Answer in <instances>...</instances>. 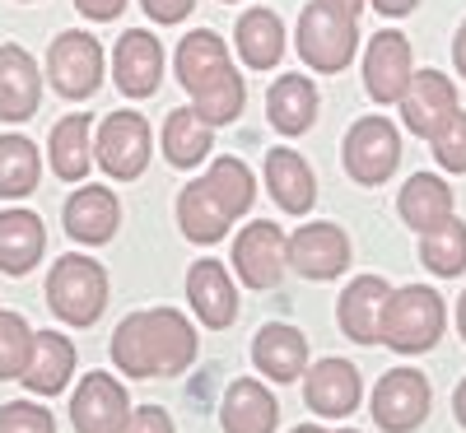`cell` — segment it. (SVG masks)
<instances>
[{
  "mask_svg": "<svg viewBox=\"0 0 466 433\" xmlns=\"http://www.w3.org/2000/svg\"><path fill=\"white\" fill-rule=\"evenodd\" d=\"M197 359V331L173 307H149L122 317L112 331V364L131 378H168L187 373Z\"/></svg>",
  "mask_w": 466,
  "mask_h": 433,
  "instance_id": "obj_1",
  "label": "cell"
},
{
  "mask_svg": "<svg viewBox=\"0 0 466 433\" xmlns=\"http://www.w3.org/2000/svg\"><path fill=\"white\" fill-rule=\"evenodd\" d=\"M177 80H182V89L191 94V103H197V112L206 116L210 126H224V122H233V116L243 112V98H248L243 75L233 70L224 37L210 33V28H197V33L182 37Z\"/></svg>",
  "mask_w": 466,
  "mask_h": 433,
  "instance_id": "obj_2",
  "label": "cell"
},
{
  "mask_svg": "<svg viewBox=\"0 0 466 433\" xmlns=\"http://www.w3.org/2000/svg\"><path fill=\"white\" fill-rule=\"evenodd\" d=\"M448 327V307L434 289L424 285H406L397 294H387V307H382V345L397 349V354H424L434 349L439 336Z\"/></svg>",
  "mask_w": 466,
  "mask_h": 433,
  "instance_id": "obj_3",
  "label": "cell"
},
{
  "mask_svg": "<svg viewBox=\"0 0 466 433\" xmlns=\"http://www.w3.org/2000/svg\"><path fill=\"white\" fill-rule=\"evenodd\" d=\"M47 307L66 327H94L107 307V270L89 257H61L47 275Z\"/></svg>",
  "mask_w": 466,
  "mask_h": 433,
  "instance_id": "obj_4",
  "label": "cell"
},
{
  "mask_svg": "<svg viewBox=\"0 0 466 433\" xmlns=\"http://www.w3.org/2000/svg\"><path fill=\"white\" fill-rule=\"evenodd\" d=\"M360 52V28L355 15H345L327 0H313L299 15V56L313 65L318 75H340Z\"/></svg>",
  "mask_w": 466,
  "mask_h": 433,
  "instance_id": "obj_5",
  "label": "cell"
},
{
  "mask_svg": "<svg viewBox=\"0 0 466 433\" xmlns=\"http://www.w3.org/2000/svg\"><path fill=\"white\" fill-rule=\"evenodd\" d=\"M340 159H345V173L360 186H382L401 164V131L387 116H360L345 131Z\"/></svg>",
  "mask_w": 466,
  "mask_h": 433,
  "instance_id": "obj_6",
  "label": "cell"
},
{
  "mask_svg": "<svg viewBox=\"0 0 466 433\" xmlns=\"http://www.w3.org/2000/svg\"><path fill=\"white\" fill-rule=\"evenodd\" d=\"M430 401H434L430 378L415 373V368H392L373 387V424L382 433H410V428L424 424Z\"/></svg>",
  "mask_w": 466,
  "mask_h": 433,
  "instance_id": "obj_7",
  "label": "cell"
},
{
  "mask_svg": "<svg viewBox=\"0 0 466 433\" xmlns=\"http://www.w3.org/2000/svg\"><path fill=\"white\" fill-rule=\"evenodd\" d=\"M94 149L112 182H136L149 168V122L140 112H112L98 126Z\"/></svg>",
  "mask_w": 466,
  "mask_h": 433,
  "instance_id": "obj_8",
  "label": "cell"
},
{
  "mask_svg": "<svg viewBox=\"0 0 466 433\" xmlns=\"http://www.w3.org/2000/svg\"><path fill=\"white\" fill-rule=\"evenodd\" d=\"M285 266H289V238L280 233V224L261 219L233 238V270L248 289H276Z\"/></svg>",
  "mask_w": 466,
  "mask_h": 433,
  "instance_id": "obj_9",
  "label": "cell"
},
{
  "mask_svg": "<svg viewBox=\"0 0 466 433\" xmlns=\"http://www.w3.org/2000/svg\"><path fill=\"white\" fill-rule=\"evenodd\" d=\"M47 75L61 98H94L103 85V47L89 33H61L47 52Z\"/></svg>",
  "mask_w": 466,
  "mask_h": 433,
  "instance_id": "obj_10",
  "label": "cell"
},
{
  "mask_svg": "<svg viewBox=\"0 0 466 433\" xmlns=\"http://www.w3.org/2000/svg\"><path fill=\"white\" fill-rule=\"evenodd\" d=\"M131 419V397L112 373H85V382L70 397L75 433H122Z\"/></svg>",
  "mask_w": 466,
  "mask_h": 433,
  "instance_id": "obj_11",
  "label": "cell"
},
{
  "mask_svg": "<svg viewBox=\"0 0 466 433\" xmlns=\"http://www.w3.org/2000/svg\"><path fill=\"white\" fill-rule=\"evenodd\" d=\"M410 43H406V33L397 28H382L369 52H364V89L373 103H401L406 89H410Z\"/></svg>",
  "mask_w": 466,
  "mask_h": 433,
  "instance_id": "obj_12",
  "label": "cell"
},
{
  "mask_svg": "<svg viewBox=\"0 0 466 433\" xmlns=\"http://www.w3.org/2000/svg\"><path fill=\"white\" fill-rule=\"evenodd\" d=\"M112 80L127 98H149L164 80V47L159 37L145 33V28H131L116 37L112 47Z\"/></svg>",
  "mask_w": 466,
  "mask_h": 433,
  "instance_id": "obj_13",
  "label": "cell"
},
{
  "mask_svg": "<svg viewBox=\"0 0 466 433\" xmlns=\"http://www.w3.org/2000/svg\"><path fill=\"white\" fill-rule=\"evenodd\" d=\"M289 266L303 280H336L350 266V238L340 224H303L289 238Z\"/></svg>",
  "mask_w": 466,
  "mask_h": 433,
  "instance_id": "obj_14",
  "label": "cell"
},
{
  "mask_svg": "<svg viewBox=\"0 0 466 433\" xmlns=\"http://www.w3.org/2000/svg\"><path fill=\"white\" fill-rule=\"evenodd\" d=\"M452 112H457V85L448 80V75H439V70L410 75V89L401 98V122H406L410 136L434 140Z\"/></svg>",
  "mask_w": 466,
  "mask_h": 433,
  "instance_id": "obj_15",
  "label": "cell"
},
{
  "mask_svg": "<svg viewBox=\"0 0 466 433\" xmlns=\"http://www.w3.org/2000/svg\"><path fill=\"white\" fill-rule=\"evenodd\" d=\"M364 397V382H360V368L345 364V359H322L318 368H308V382H303V401L313 415L322 419H350Z\"/></svg>",
  "mask_w": 466,
  "mask_h": 433,
  "instance_id": "obj_16",
  "label": "cell"
},
{
  "mask_svg": "<svg viewBox=\"0 0 466 433\" xmlns=\"http://www.w3.org/2000/svg\"><path fill=\"white\" fill-rule=\"evenodd\" d=\"M61 219H66V233H70L75 243L103 247V243H112L116 224H122V206H116V196H112L107 186H89V182H85V186L66 201Z\"/></svg>",
  "mask_w": 466,
  "mask_h": 433,
  "instance_id": "obj_17",
  "label": "cell"
},
{
  "mask_svg": "<svg viewBox=\"0 0 466 433\" xmlns=\"http://www.w3.org/2000/svg\"><path fill=\"white\" fill-rule=\"evenodd\" d=\"M387 280L382 275H360V280H350L340 303H336V322L340 331L355 340V345H378L382 336V307H387Z\"/></svg>",
  "mask_w": 466,
  "mask_h": 433,
  "instance_id": "obj_18",
  "label": "cell"
},
{
  "mask_svg": "<svg viewBox=\"0 0 466 433\" xmlns=\"http://www.w3.org/2000/svg\"><path fill=\"white\" fill-rule=\"evenodd\" d=\"M43 103V75H37V61L10 43L0 47V122H28Z\"/></svg>",
  "mask_w": 466,
  "mask_h": 433,
  "instance_id": "obj_19",
  "label": "cell"
},
{
  "mask_svg": "<svg viewBox=\"0 0 466 433\" xmlns=\"http://www.w3.org/2000/svg\"><path fill=\"white\" fill-rule=\"evenodd\" d=\"M187 298H191L197 317L210 331H224L233 317H238V294H233V280H228L224 261H215V257H206V261H197L187 270Z\"/></svg>",
  "mask_w": 466,
  "mask_h": 433,
  "instance_id": "obj_20",
  "label": "cell"
},
{
  "mask_svg": "<svg viewBox=\"0 0 466 433\" xmlns=\"http://www.w3.org/2000/svg\"><path fill=\"white\" fill-rule=\"evenodd\" d=\"M266 186H270V201L285 215H308L318 201V177L303 164L299 149H270L266 154Z\"/></svg>",
  "mask_w": 466,
  "mask_h": 433,
  "instance_id": "obj_21",
  "label": "cell"
},
{
  "mask_svg": "<svg viewBox=\"0 0 466 433\" xmlns=\"http://www.w3.org/2000/svg\"><path fill=\"white\" fill-rule=\"evenodd\" d=\"M70 373H75V345L61 331H37L19 382L33 391V397H56V391H66Z\"/></svg>",
  "mask_w": 466,
  "mask_h": 433,
  "instance_id": "obj_22",
  "label": "cell"
},
{
  "mask_svg": "<svg viewBox=\"0 0 466 433\" xmlns=\"http://www.w3.org/2000/svg\"><path fill=\"white\" fill-rule=\"evenodd\" d=\"M219 424H224V433H276L280 406H276V397H270L257 378H238L224 391Z\"/></svg>",
  "mask_w": 466,
  "mask_h": 433,
  "instance_id": "obj_23",
  "label": "cell"
},
{
  "mask_svg": "<svg viewBox=\"0 0 466 433\" xmlns=\"http://www.w3.org/2000/svg\"><path fill=\"white\" fill-rule=\"evenodd\" d=\"M266 116L280 136H303L318 122V89L308 75H280L266 94Z\"/></svg>",
  "mask_w": 466,
  "mask_h": 433,
  "instance_id": "obj_24",
  "label": "cell"
},
{
  "mask_svg": "<svg viewBox=\"0 0 466 433\" xmlns=\"http://www.w3.org/2000/svg\"><path fill=\"white\" fill-rule=\"evenodd\" d=\"M47 228L33 210H5L0 215V270L5 275H28L43 261Z\"/></svg>",
  "mask_w": 466,
  "mask_h": 433,
  "instance_id": "obj_25",
  "label": "cell"
},
{
  "mask_svg": "<svg viewBox=\"0 0 466 433\" xmlns=\"http://www.w3.org/2000/svg\"><path fill=\"white\" fill-rule=\"evenodd\" d=\"M252 359H257V368L270 382H294L308 368V340L294 327H285V322H270L252 340Z\"/></svg>",
  "mask_w": 466,
  "mask_h": 433,
  "instance_id": "obj_26",
  "label": "cell"
},
{
  "mask_svg": "<svg viewBox=\"0 0 466 433\" xmlns=\"http://www.w3.org/2000/svg\"><path fill=\"white\" fill-rule=\"evenodd\" d=\"M94 136H89V112H70L52 126V140H47V159H52V173L61 182H85L89 177V164H94Z\"/></svg>",
  "mask_w": 466,
  "mask_h": 433,
  "instance_id": "obj_27",
  "label": "cell"
},
{
  "mask_svg": "<svg viewBox=\"0 0 466 433\" xmlns=\"http://www.w3.org/2000/svg\"><path fill=\"white\" fill-rule=\"evenodd\" d=\"M397 210L415 233H430L434 224L452 219V186L439 173H415L397 196Z\"/></svg>",
  "mask_w": 466,
  "mask_h": 433,
  "instance_id": "obj_28",
  "label": "cell"
},
{
  "mask_svg": "<svg viewBox=\"0 0 466 433\" xmlns=\"http://www.w3.org/2000/svg\"><path fill=\"white\" fill-rule=\"evenodd\" d=\"M210 149H215V126L197 107L168 112V122H164V159L173 168H197Z\"/></svg>",
  "mask_w": 466,
  "mask_h": 433,
  "instance_id": "obj_29",
  "label": "cell"
},
{
  "mask_svg": "<svg viewBox=\"0 0 466 433\" xmlns=\"http://www.w3.org/2000/svg\"><path fill=\"white\" fill-rule=\"evenodd\" d=\"M233 43H238L243 65L270 70V65H280V56H285V24H280L276 10H248V15L238 19Z\"/></svg>",
  "mask_w": 466,
  "mask_h": 433,
  "instance_id": "obj_30",
  "label": "cell"
},
{
  "mask_svg": "<svg viewBox=\"0 0 466 433\" xmlns=\"http://www.w3.org/2000/svg\"><path fill=\"white\" fill-rule=\"evenodd\" d=\"M177 224H182V233L191 243H201V247H210V243H219L224 233H228V215H224V206L210 196V186H206V177L201 182H191V186H182V196H177Z\"/></svg>",
  "mask_w": 466,
  "mask_h": 433,
  "instance_id": "obj_31",
  "label": "cell"
},
{
  "mask_svg": "<svg viewBox=\"0 0 466 433\" xmlns=\"http://www.w3.org/2000/svg\"><path fill=\"white\" fill-rule=\"evenodd\" d=\"M43 177V154L28 136H0V196L5 201H24L37 191Z\"/></svg>",
  "mask_w": 466,
  "mask_h": 433,
  "instance_id": "obj_32",
  "label": "cell"
},
{
  "mask_svg": "<svg viewBox=\"0 0 466 433\" xmlns=\"http://www.w3.org/2000/svg\"><path fill=\"white\" fill-rule=\"evenodd\" d=\"M420 257L439 280H457L466 270V224L452 215V219L434 224L430 233H420Z\"/></svg>",
  "mask_w": 466,
  "mask_h": 433,
  "instance_id": "obj_33",
  "label": "cell"
},
{
  "mask_svg": "<svg viewBox=\"0 0 466 433\" xmlns=\"http://www.w3.org/2000/svg\"><path fill=\"white\" fill-rule=\"evenodd\" d=\"M206 186H210L215 201L224 206L228 219L248 215L252 201H257V182H252V168H248L243 159H215L210 173H206Z\"/></svg>",
  "mask_w": 466,
  "mask_h": 433,
  "instance_id": "obj_34",
  "label": "cell"
},
{
  "mask_svg": "<svg viewBox=\"0 0 466 433\" xmlns=\"http://www.w3.org/2000/svg\"><path fill=\"white\" fill-rule=\"evenodd\" d=\"M33 327L19 317V312H0V382H10L24 373L28 354H33Z\"/></svg>",
  "mask_w": 466,
  "mask_h": 433,
  "instance_id": "obj_35",
  "label": "cell"
},
{
  "mask_svg": "<svg viewBox=\"0 0 466 433\" xmlns=\"http://www.w3.org/2000/svg\"><path fill=\"white\" fill-rule=\"evenodd\" d=\"M430 145H434L439 168H448V173H466V112H461V107L439 126V136H434Z\"/></svg>",
  "mask_w": 466,
  "mask_h": 433,
  "instance_id": "obj_36",
  "label": "cell"
},
{
  "mask_svg": "<svg viewBox=\"0 0 466 433\" xmlns=\"http://www.w3.org/2000/svg\"><path fill=\"white\" fill-rule=\"evenodd\" d=\"M0 433H56V419L33 401H10L0 406Z\"/></svg>",
  "mask_w": 466,
  "mask_h": 433,
  "instance_id": "obj_37",
  "label": "cell"
},
{
  "mask_svg": "<svg viewBox=\"0 0 466 433\" xmlns=\"http://www.w3.org/2000/svg\"><path fill=\"white\" fill-rule=\"evenodd\" d=\"M122 433H173V419L159 406H140V410H131V419H127Z\"/></svg>",
  "mask_w": 466,
  "mask_h": 433,
  "instance_id": "obj_38",
  "label": "cell"
},
{
  "mask_svg": "<svg viewBox=\"0 0 466 433\" xmlns=\"http://www.w3.org/2000/svg\"><path fill=\"white\" fill-rule=\"evenodd\" d=\"M145 15L149 19H159V24H182L191 10H197V0H140Z\"/></svg>",
  "mask_w": 466,
  "mask_h": 433,
  "instance_id": "obj_39",
  "label": "cell"
},
{
  "mask_svg": "<svg viewBox=\"0 0 466 433\" xmlns=\"http://www.w3.org/2000/svg\"><path fill=\"white\" fill-rule=\"evenodd\" d=\"M75 10H80L85 19H98V24H107V19H116L127 10V0H75Z\"/></svg>",
  "mask_w": 466,
  "mask_h": 433,
  "instance_id": "obj_40",
  "label": "cell"
},
{
  "mask_svg": "<svg viewBox=\"0 0 466 433\" xmlns=\"http://www.w3.org/2000/svg\"><path fill=\"white\" fill-rule=\"evenodd\" d=\"M369 5H373L378 15H387V19H401V15L415 10V0H369Z\"/></svg>",
  "mask_w": 466,
  "mask_h": 433,
  "instance_id": "obj_41",
  "label": "cell"
},
{
  "mask_svg": "<svg viewBox=\"0 0 466 433\" xmlns=\"http://www.w3.org/2000/svg\"><path fill=\"white\" fill-rule=\"evenodd\" d=\"M452 61H457V75L466 80V24L457 28V43H452Z\"/></svg>",
  "mask_w": 466,
  "mask_h": 433,
  "instance_id": "obj_42",
  "label": "cell"
},
{
  "mask_svg": "<svg viewBox=\"0 0 466 433\" xmlns=\"http://www.w3.org/2000/svg\"><path fill=\"white\" fill-rule=\"evenodd\" d=\"M452 415H457V424L466 428V378H461L457 391H452Z\"/></svg>",
  "mask_w": 466,
  "mask_h": 433,
  "instance_id": "obj_43",
  "label": "cell"
},
{
  "mask_svg": "<svg viewBox=\"0 0 466 433\" xmlns=\"http://www.w3.org/2000/svg\"><path fill=\"white\" fill-rule=\"evenodd\" d=\"M327 5H336V10H345V15H355V19H360V10L369 5V0H327Z\"/></svg>",
  "mask_w": 466,
  "mask_h": 433,
  "instance_id": "obj_44",
  "label": "cell"
},
{
  "mask_svg": "<svg viewBox=\"0 0 466 433\" xmlns=\"http://www.w3.org/2000/svg\"><path fill=\"white\" fill-rule=\"evenodd\" d=\"M457 331H461V340H466V294H461V303H457Z\"/></svg>",
  "mask_w": 466,
  "mask_h": 433,
  "instance_id": "obj_45",
  "label": "cell"
},
{
  "mask_svg": "<svg viewBox=\"0 0 466 433\" xmlns=\"http://www.w3.org/2000/svg\"><path fill=\"white\" fill-rule=\"evenodd\" d=\"M294 433H327V428H318V424H299Z\"/></svg>",
  "mask_w": 466,
  "mask_h": 433,
  "instance_id": "obj_46",
  "label": "cell"
},
{
  "mask_svg": "<svg viewBox=\"0 0 466 433\" xmlns=\"http://www.w3.org/2000/svg\"><path fill=\"white\" fill-rule=\"evenodd\" d=\"M340 433H355V428H340Z\"/></svg>",
  "mask_w": 466,
  "mask_h": 433,
  "instance_id": "obj_47",
  "label": "cell"
}]
</instances>
